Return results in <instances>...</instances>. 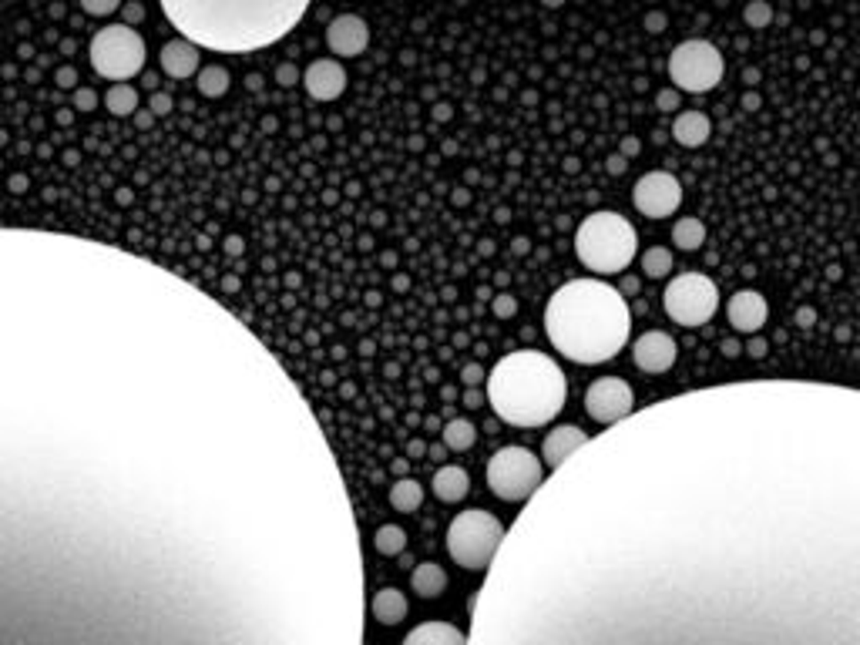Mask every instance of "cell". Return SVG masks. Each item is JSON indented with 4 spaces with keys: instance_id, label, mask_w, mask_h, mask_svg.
<instances>
[{
    "instance_id": "1",
    "label": "cell",
    "mask_w": 860,
    "mask_h": 645,
    "mask_svg": "<svg viewBox=\"0 0 860 645\" xmlns=\"http://www.w3.org/2000/svg\"><path fill=\"white\" fill-rule=\"evenodd\" d=\"M317 410L196 283L0 226V645H363Z\"/></svg>"
},
{
    "instance_id": "2",
    "label": "cell",
    "mask_w": 860,
    "mask_h": 645,
    "mask_svg": "<svg viewBox=\"0 0 860 645\" xmlns=\"http://www.w3.org/2000/svg\"><path fill=\"white\" fill-rule=\"evenodd\" d=\"M468 645H860V390L699 386L589 437L504 535Z\"/></svg>"
},
{
    "instance_id": "3",
    "label": "cell",
    "mask_w": 860,
    "mask_h": 645,
    "mask_svg": "<svg viewBox=\"0 0 860 645\" xmlns=\"http://www.w3.org/2000/svg\"><path fill=\"white\" fill-rule=\"evenodd\" d=\"M168 24L196 47L259 51L283 41L302 20L309 0H158Z\"/></svg>"
},
{
    "instance_id": "4",
    "label": "cell",
    "mask_w": 860,
    "mask_h": 645,
    "mask_svg": "<svg viewBox=\"0 0 860 645\" xmlns=\"http://www.w3.org/2000/svg\"><path fill=\"white\" fill-rule=\"evenodd\" d=\"M544 333L572 363H605L629 343L632 313L622 290L602 279H572L544 309Z\"/></svg>"
},
{
    "instance_id": "5",
    "label": "cell",
    "mask_w": 860,
    "mask_h": 645,
    "mask_svg": "<svg viewBox=\"0 0 860 645\" xmlns=\"http://www.w3.org/2000/svg\"><path fill=\"white\" fill-rule=\"evenodd\" d=\"M568 380L548 354L514 350L487 373V403L511 427H542L561 414Z\"/></svg>"
},
{
    "instance_id": "6",
    "label": "cell",
    "mask_w": 860,
    "mask_h": 645,
    "mask_svg": "<svg viewBox=\"0 0 860 645\" xmlns=\"http://www.w3.org/2000/svg\"><path fill=\"white\" fill-rule=\"evenodd\" d=\"M575 252L585 269L599 276H612L629 269L639 252V235L632 222L619 212H591L575 232Z\"/></svg>"
},
{
    "instance_id": "7",
    "label": "cell",
    "mask_w": 860,
    "mask_h": 645,
    "mask_svg": "<svg viewBox=\"0 0 860 645\" xmlns=\"http://www.w3.org/2000/svg\"><path fill=\"white\" fill-rule=\"evenodd\" d=\"M504 535H508V528L501 524V518H494L484 507H470V511H461L447 524V554L461 569L487 571Z\"/></svg>"
},
{
    "instance_id": "8",
    "label": "cell",
    "mask_w": 860,
    "mask_h": 645,
    "mask_svg": "<svg viewBox=\"0 0 860 645\" xmlns=\"http://www.w3.org/2000/svg\"><path fill=\"white\" fill-rule=\"evenodd\" d=\"M487 488L498 494L501 501H528L531 494L544 484V461L528 447H501L487 461Z\"/></svg>"
},
{
    "instance_id": "9",
    "label": "cell",
    "mask_w": 860,
    "mask_h": 645,
    "mask_svg": "<svg viewBox=\"0 0 860 645\" xmlns=\"http://www.w3.org/2000/svg\"><path fill=\"white\" fill-rule=\"evenodd\" d=\"M91 68L108 81H128L145 68V41L128 24L101 28L91 41Z\"/></svg>"
},
{
    "instance_id": "10",
    "label": "cell",
    "mask_w": 860,
    "mask_h": 645,
    "mask_svg": "<svg viewBox=\"0 0 860 645\" xmlns=\"http://www.w3.org/2000/svg\"><path fill=\"white\" fill-rule=\"evenodd\" d=\"M723 54L719 47L703 41V37H693V41H682L672 58H669V77L672 84L682 88L689 94H703L712 92L719 81H723Z\"/></svg>"
},
{
    "instance_id": "11",
    "label": "cell",
    "mask_w": 860,
    "mask_h": 645,
    "mask_svg": "<svg viewBox=\"0 0 860 645\" xmlns=\"http://www.w3.org/2000/svg\"><path fill=\"white\" fill-rule=\"evenodd\" d=\"M663 307L679 326H703L719 309V290L703 273H682L663 292Z\"/></svg>"
},
{
    "instance_id": "12",
    "label": "cell",
    "mask_w": 860,
    "mask_h": 645,
    "mask_svg": "<svg viewBox=\"0 0 860 645\" xmlns=\"http://www.w3.org/2000/svg\"><path fill=\"white\" fill-rule=\"evenodd\" d=\"M585 414L602 424V427H612L625 417L635 414V394L632 386L625 384L622 377H599L595 384L585 390Z\"/></svg>"
},
{
    "instance_id": "13",
    "label": "cell",
    "mask_w": 860,
    "mask_h": 645,
    "mask_svg": "<svg viewBox=\"0 0 860 645\" xmlns=\"http://www.w3.org/2000/svg\"><path fill=\"white\" fill-rule=\"evenodd\" d=\"M632 202L635 209L649 219H665L672 215L682 205V185L676 175L669 171H649L642 175L632 188Z\"/></svg>"
},
{
    "instance_id": "14",
    "label": "cell",
    "mask_w": 860,
    "mask_h": 645,
    "mask_svg": "<svg viewBox=\"0 0 860 645\" xmlns=\"http://www.w3.org/2000/svg\"><path fill=\"white\" fill-rule=\"evenodd\" d=\"M676 356H679V346H676V339L669 337V333H663V330H649V333H642V337L632 343L635 367L646 370V373H665V370H672Z\"/></svg>"
},
{
    "instance_id": "15",
    "label": "cell",
    "mask_w": 860,
    "mask_h": 645,
    "mask_svg": "<svg viewBox=\"0 0 860 645\" xmlns=\"http://www.w3.org/2000/svg\"><path fill=\"white\" fill-rule=\"evenodd\" d=\"M366 44H370V28H366L363 17L340 14L330 20V28H326V47H330L333 54H340V58H357V54L366 51Z\"/></svg>"
},
{
    "instance_id": "16",
    "label": "cell",
    "mask_w": 860,
    "mask_h": 645,
    "mask_svg": "<svg viewBox=\"0 0 860 645\" xmlns=\"http://www.w3.org/2000/svg\"><path fill=\"white\" fill-rule=\"evenodd\" d=\"M302 84H306L309 98H317V101H336L340 94L347 92V71H343V64L333 61V58H319V61H313L306 68Z\"/></svg>"
},
{
    "instance_id": "17",
    "label": "cell",
    "mask_w": 860,
    "mask_h": 645,
    "mask_svg": "<svg viewBox=\"0 0 860 645\" xmlns=\"http://www.w3.org/2000/svg\"><path fill=\"white\" fill-rule=\"evenodd\" d=\"M726 316H729V322H733V330H740V333H760L763 322H767V316H770V307H767L763 292L740 290L729 296Z\"/></svg>"
},
{
    "instance_id": "18",
    "label": "cell",
    "mask_w": 860,
    "mask_h": 645,
    "mask_svg": "<svg viewBox=\"0 0 860 645\" xmlns=\"http://www.w3.org/2000/svg\"><path fill=\"white\" fill-rule=\"evenodd\" d=\"M585 444H589V434H585L582 427H575V424L548 430V437H544V444H542V461L555 471V467H561V464L572 458L578 447H585Z\"/></svg>"
},
{
    "instance_id": "19",
    "label": "cell",
    "mask_w": 860,
    "mask_h": 645,
    "mask_svg": "<svg viewBox=\"0 0 860 645\" xmlns=\"http://www.w3.org/2000/svg\"><path fill=\"white\" fill-rule=\"evenodd\" d=\"M712 135V122L703 115V111H682V115H676V122H672V139L679 141L682 148H699V145H706Z\"/></svg>"
},
{
    "instance_id": "20",
    "label": "cell",
    "mask_w": 860,
    "mask_h": 645,
    "mask_svg": "<svg viewBox=\"0 0 860 645\" xmlns=\"http://www.w3.org/2000/svg\"><path fill=\"white\" fill-rule=\"evenodd\" d=\"M162 71H165L168 77L196 75V71H198L196 44H189L185 37H179V41H168V44L162 47Z\"/></svg>"
},
{
    "instance_id": "21",
    "label": "cell",
    "mask_w": 860,
    "mask_h": 645,
    "mask_svg": "<svg viewBox=\"0 0 860 645\" xmlns=\"http://www.w3.org/2000/svg\"><path fill=\"white\" fill-rule=\"evenodd\" d=\"M404 645H468V635L451 622H421L407 632Z\"/></svg>"
},
{
    "instance_id": "22",
    "label": "cell",
    "mask_w": 860,
    "mask_h": 645,
    "mask_svg": "<svg viewBox=\"0 0 860 645\" xmlns=\"http://www.w3.org/2000/svg\"><path fill=\"white\" fill-rule=\"evenodd\" d=\"M430 488H434V494H438L440 501H447V505H457V501H464L470 491V477L464 467H457V464H447V467H440L438 474H434V481H430Z\"/></svg>"
},
{
    "instance_id": "23",
    "label": "cell",
    "mask_w": 860,
    "mask_h": 645,
    "mask_svg": "<svg viewBox=\"0 0 860 645\" xmlns=\"http://www.w3.org/2000/svg\"><path fill=\"white\" fill-rule=\"evenodd\" d=\"M370 612L377 618L380 625H397L407 618V599L400 588H380L374 601H370Z\"/></svg>"
},
{
    "instance_id": "24",
    "label": "cell",
    "mask_w": 860,
    "mask_h": 645,
    "mask_svg": "<svg viewBox=\"0 0 860 645\" xmlns=\"http://www.w3.org/2000/svg\"><path fill=\"white\" fill-rule=\"evenodd\" d=\"M410 588L421 595V599H438L447 592V571L434 565V561H421L414 575H410Z\"/></svg>"
},
{
    "instance_id": "25",
    "label": "cell",
    "mask_w": 860,
    "mask_h": 645,
    "mask_svg": "<svg viewBox=\"0 0 860 645\" xmlns=\"http://www.w3.org/2000/svg\"><path fill=\"white\" fill-rule=\"evenodd\" d=\"M672 243H676L682 252H695V249L706 243V226H703L699 219H693V215H686V219H679V222L672 226Z\"/></svg>"
},
{
    "instance_id": "26",
    "label": "cell",
    "mask_w": 860,
    "mask_h": 645,
    "mask_svg": "<svg viewBox=\"0 0 860 645\" xmlns=\"http://www.w3.org/2000/svg\"><path fill=\"white\" fill-rule=\"evenodd\" d=\"M390 505H393V511H404V514L417 511V507L423 505V488L414 481V477H400V481L390 488Z\"/></svg>"
},
{
    "instance_id": "27",
    "label": "cell",
    "mask_w": 860,
    "mask_h": 645,
    "mask_svg": "<svg viewBox=\"0 0 860 645\" xmlns=\"http://www.w3.org/2000/svg\"><path fill=\"white\" fill-rule=\"evenodd\" d=\"M105 105L111 115H118V118H125V115H132L138 108V94L132 84H125V81H118L115 88H108L105 94Z\"/></svg>"
},
{
    "instance_id": "28",
    "label": "cell",
    "mask_w": 860,
    "mask_h": 645,
    "mask_svg": "<svg viewBox=\"0 0 860 645\" xmlns=\"http://www.w3.org/2000/svg\"><path fill=\"white\" fill-rule=\"evenodd\" d=\"M374 545H377L380 554L393 558V554H400L407 548V531L400 524H383V528H377V535H374Z\"/></svg>"
},
{
    "instance_id": "29",
    "label": "cell",
    "mask_w": 860,
    "mask_h": 645,
    "mask_svg": "<svg viewBox=\"0 0 860 645\" xmlns=\"http://www.w3.org/2000/svg\"><path fill=\"white\" fill-rule=\"evenodd\" d=\"M474 437H478V430L470 420H447L444 424V444L451 450H468L474 444Z\"/></svg>"
},
{
    "instance_id": "30",
    "label": "cell",
    "mask_w": 860,
    "mask_h": 645,
    "mask_svg": "<svg viewBox=\"0 0 860 645\" xmlns=\"http://www.w3.org/2000/svg\"><path fill=\"white\" fill-rule=\"evenodd\" d=\"M198 92L205 94V98H222V94L229 92V71L226 68H202L198 71Z\"/></svg>"
},
{
    "instance_id": "31",
    "label": "cell",
    "mask_w": 860,
    "mask_h": 645,
    "mask_svg": "<svg viewBox=\"0 0 860 645\" xmlns=\"http://www.w3.org/2000/svg\"><path fill=\"white\" fill-rule=\"evenodd\" d=\"M642 273L649 279H663L672 273V252L663 246H652L646 249V256H642Z\"/></svg>"
},
{
    "instance_id": "32",
    "label": "cell",
    "mask_w": 860,
    "mask_h": 645,
    "mask_svg": "<svg viewBox=\"0 0 860 645\" xmlns=\"http://www.w3.org/2000/svg\"><path fill=\"white\" fill-rule=\"evenodd\" d=\"M81 7L88 11V14H94V17H108V14H115L121 7V0H81Z\"/></svg>"
},
{
    "instance_id": "33",
    "label": "cell",
    "mask_w": 860,
    "mask_h": 645,
    "mask_svg": "<svg viewBox=\"0 0 860 645\" xmlns=\"http://www.w3.org/2000/svg\"><path fill=\"white\" fill-rule=\"evenodd\" d=\"M746 20H750L753 28L770 24V7H767V4H750V7H746Z\"/></svg>"
},
{
    "instance_id": "34",
    "label": "cell",
    "mask_w": 860,
    "mask_h": 645,
    "mask_svg": "<svg viewBox=\"0 0 860 645\" xmlns=\"http://www.w3.org/2000/svg\"><path fill=\"white\" fill-rule=\"evenodd\" d=\"M494 313H498V316H514V313H518V299L508 296V292H501L498 299H494Z\"/></svg>"
},
{
    "instance_id": "35",
    "label": "cell",
    "mask_w": 860,
    "mask_h": 645,
    "mask_svg": "<svg viewBox=\"0 0 860 645\" xmlns=\"http://www.w3.org/2000/svg\"><path fill=\"white\" fill-rule=\"evenodd\" d=\"M461 380H464L468 386H478L484 380V370L478 367V363H468V367H464V373H461Z\"/></svg>"
},
{
    "instance_id": "36",
    "label": "cell",
    "mask_w": 860,
    "mask_h": 645,
    "mask_svg": "<svg viewBox=\"0 0 860 645\" xmlns=\"http://www.w3.org/2000/svg\"><path fill=\"white\" fill-rule=\"evenodd\" d=\"M296 77H300V75H296V68H293V64H283V68L276 71V81H279L283 88H289V84H296Z\"/></svg>"
},
{
    "instance_id": "37",
    "label": "cell",
    "mask_w": 860,
    "mask_h": 645,
    "mask_svg": "<svg viewBox=\"0 0 860 645\" xmlns=\"http://www.w3.org/2000/svg\"><path fill=\"white\" fill-rule=\"evenodd\" d=\"M151 111L155 115H168L172 111V98L168 94H151Z\"/></svg>"
},
{
    "instance_id": "38",
    "label": "cell",
    "mask_w": 860,
    "mask_h": 645,
    "mask_svg": "<svg viewBox=\"0 0 860 645\" xmlns=\"http://www.w3.org/2000/svg\"><path fill=\"white\" fill-rule=\"evenodd\" d=\"M75 101H77V108H81V111H91V108H94V101H98V98H94V94H91V92H77V98H75Z\"/></svg>"
},
{
    "instance_id": "39",
    "label": "cell",
    "mask_w": 860,
    "mask_h": 645,
    "mask_svg": "<svg viewBox=\"0 0 860 645\" xmlns=\"http://www.w3.org/2000/svg\"><path fill=\"white\" fill-rule=\"evenodd\" d=\"M676 105H679V98H676V94H672V92H663V94H659V108H665V111H672V108H676Z\"/></svg>"
},
{
    "instance_id": "40",
    "label": "cell",
    "mask_w": 860,
    "mask_h": 645,
    "mask_svg": "<svg viewBox=\"0 0 860 645\" xmlns=\"http://www.w3.org/2000/svg\"><path fill=\"white\" fill-rule=\"evenodd\" d=\"M242 249H245V246H242L239 235H229V239H226V252H229V256H239Z\"/></svg>"
},
{
    "instance_id": "41",
    "label": "cell",
    "mask_w": 860,
    "mask_h": 645,
    "mask_svg": "<svg viewBox=\"0 0 860 645\" xmlns=\"http://www.w3.org/2000/svg\"><path fill=\"white\" fill-rule=\"evenodd\" d=\"M814 320H816L814 309H800V313H797V322H800V326H814Z\"/></svg>"
},
{
    "instance_id": "42",
    "label": "cell",
    "mask_w": 860,
    "mask_h": 645,
    "mask_svg": "<svg viewBox=\"0 0 860 645\" xmlns=\"http://www.w3.org/2000/svg\"><path fill=\"white\" fill-rule=\"evenodd\" d=\"M608 171H612V175H615V171H625V158H622V155L608 158Z\"/></svg>"
},
{
    "instance_id": "43",
    "label": "cell",
    "mask_w": 860,
    "mask_h": 645,
    "mask_svg": "<svg viewBox=\"0 0 860 645\" xmlns=\"http://www.w3.org/2000/svg\"><path fill=\"white\" fill-rule=\"evenodd\" d=\"M58 81L64 84V88H71V84H75V71H71V68H64V71L58 75Z\"/></svg>"
},
{
    "instance_id": "44",
    "label": "cell",
    "mask_w": 860,
    "mask_h": 645,
    "mask_svg": "<svg viewBox=\"0 0 860 645\" xmlns=\"http://www.w3.org/2000/svg\"><path fill=\"white\" fill-rule=\"evenodd\" d=\"M222 290H226V292H236V290H239V283H236V279H226V283H222Z\"/></svg>"
},
{
    "instance_id": "45",
    "label": "cell",
    "mask_w": 860,
    "mask_h": 645,
    "mask_svg": "<svg viewBox=\"0 0 860 645\" xmlns=\"http://www.w3.org/2000/svg\"><path fill=\"white\" fill-rule=\"evenodd\" d=\"M468 407H481V397H478L474 390H470V394H468Z\"/></svg>"
},
{
    "instance_id": "46",
    "label": "cell",
    "mask_w": 860,
    "mask_h": 645,
    "mask_svg": "<svg viewBox=\"0 0 860 645\" xmlns=\"http://www.w3.org/2000/svg\"><path fill=\"white\" fill-rule=\"evenodd\" d=\"M544 4H548V7H559L561 0H544Z\"/></svg>"
}]
</instances>
